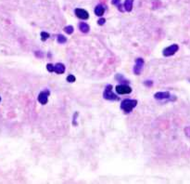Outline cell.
<instances>
[{
	"label": "cell",
	"mask_w": 190,
	"mask_h": 184,
	"mask_svg": "<svg viewBox=\"0 0 190 184\" xmlns=\"http://www.w3.org/2000/svg\"><path fill=\"white\" fill-rule=\"evenodd\" d=\"M137 105V100H122L121 103V109L126 114H129L133 111V109Z\"/></svg>",
	"instance_id": "cell-1"
},
{
	"label": "cell",
	"mask_w": 190,
	"mask_h": 184,
	"mask_svg": "<svg viewBox=\"0 0 190 184\" xmlns=\"http://www.w3.org/2000/svg\"><path fill=\"white\" fill-rule=\"evenodd\" d=\"M103 97L104 99L109 100H118L119 97L112 92V86L111 85H108L105 88V90L103 92Z\"/></svg>",
	"instance_id": "cell-2"
},
{
	"label": "cell",
	"mask_w": 190,
	"mask_h": 184,
	"mask_svg": "<svg viewBox=\"0 0 190 184\" xmlns=\"http://www.w3.org/2000/svg\"><path fill=\"white\" fill-rule=\"evenodd\" d=\"M179 50V46L176 44H173V45H171L170 47H167L165 48L164 50H163V55L165 56V57H170V56H173Z\"/></svg>",
	"instance_id": "cell-3"
},
{
	"label": "cell",
	"mask_w": 190,
	"mask_h": 184,
	"mask_svg": "<svg viewBox=\"0 0 190 184\" xmlns=\"http://www.w3.org/2000/svg\"><path fill=\"white\" fill-rule=\"evenodd\" d=\"M143 68H144V60L142 58H137L136 60L135 66H134V69H133L134 73H135V74H136V76H138L143 71Z\"/></svg>",
	"instance_id": "cell-4"
},
{
	"label": "cell",
	"mask_w": 190,
	"mask_h": 184,
	"mask_svg": "<svg viewBox=\"0 0 190 184\" xmlns=\"http://www.w3.org/2000/svg\"><path fill=\"white\" fill-rule=\"evenodd\" d=\"M116 92L118 94H121V95H124V94H129L132 92V88L129 87L128 85L122 84V85H119L116 87Z\"/></svg>",
	"instance_id": "cell-5"
},
{
	"label": "cell",
	"mask_w": 190,
	"mask_h": 184,
	"mask_svg": "<svg viewBox=\"0 0 190 184\" xmlns=\"http://www.w3.org/2000/svg\"><path fill=\"white\" fill-rule=\"evenodd\" d=\"M49 90H44L38 95V101L41 104H47L48 101V96H49Z\"/></svg>",
	"instance_id": "cell-6"
},
{
	"label": "cell",
	"mask_w": 190,
	"mask_h": 184,
	"mask_svg": "<svg viewBox=\"0 0 190 184\" xmlns=\"http://www.w3.org/2000/svg\"><path fill=\"white\" fill-rule=\"evenodd\" d=\"M74 12H75L76 16L79 19H82V20H87L89 18V13L84 9H76L74 10Z\"/></svg>",
	"instance_id": "cell-7"
},
{
	"label": "cell",
	"mask_w": 190,
	"mask_h": 184,
	"mask_svg": "<svg viewBox=\"0 0 190 184\" xmlns=\"http://www.w3.org/2000/svg\"><path fill=\"white\" fill-rule=\"evenodd\" d=\"M53 72H55L58 74H64L65 72V65L63 63H57V64L53 65Z\"/></svg>",
	"instance_id": "cell-8"
},
{
	"label": "cell",
	"mask_w": 190,
	"mask_h": 184,
	"mask_svg": "<svg viewBox=\"0 0 190 184\" xmlns=\"http://www.w3.org/2000/svg\"><path fill=\"white\" fill-rule=\"evenodd\" d=\"M155 99L157 100H166V99H170L171 97V94L170 92L168 91H165V92H157L154 95Z\"/></svg>",
	"instance_id": "cell-9"
},
{
	"label": "cell",
	"mask_w": 190,
	"mask_h": 184,
	"mask_svg": "<svg viewBox=\"0 0 190 184\" xmlns=\"http://www.w3.org/2000/svg\"><path fill=\"white\" fill-rule=\"evenodd\" d=\"M95 13L96 16H98V17L103 16L104 13H105V9H104V7L101 5H98L95 9Z\"/></svg>",
	"instance_id": "cell-10"
},
{
	"label": "cell",
	"mask_w": 190,
	"mask_h": 184,
	"mask_svg": "<svg viewBox=\"0 0 190 184\" xmlns=\"http://www.w3.org/2000/svg\"><path fill=\"white\" fill-rule=\"evenodd\" d=\"M133 3H134V0H125L124 5V10L130 12L133 9Z\"/></svg>",
	"instance_id": "cell-11"
},
{
	"label": "cell",
	"mask_w": 190,
	"mask_h": 184,
	"mask_svg": "<svg viewBox=\"0 0 190 184\" xmlns=\"http://www.w3.org/2000/svg\"><path fill=\"white\" fill-rule=\"evenodd\" d=\"M79 29L81 30V32L83 33H88L90 27H89V25L87 23H85V22H81L79 24Z\"/></svg>",
	"instance_id": "cell-12"
},
{
	"label": "cell",
	"mask_w": 190,
	"mask_h": 184,
	"mask_svg": "<svg viewBox=\"0 0 190 184\" xmlns=\"http://www.w3.org/2000/svg\"><path fill=\"white\" fill-rule=\"evenodd\" d=\"M115 78L119 81V82H121V83H126V84H128L129 82H128V80H126L125 78L122 76V74H116V76H115Z\"/></svg>",
	"instance_id": "cell-13"
},
{
	"label": "cell",
	"mask_w": 190,
	"mask_h": 184,
	"mask_svg": "<svg viewBox=\"0 0 190 184\" xmlns=\"http://www.w3.org/2000/svg\"><path fill=\"white\" fill-rule=\"evenodd\" d=\"M66 41H67V38L64 35H58V42L59 44H64V43H66Z\"/></svg>",
	"instance_id": "cell-14"
},
{
	"label": "cell",
	"mask_w": 190,
	"mask_h": 184,
	"mask_svg": "<svg viewBox=\"0 0 190 184\" xmlns=\"http://www.w3.org/2000/svg\"><path fill=\"white\" fill-rule=\"evenodd\" d=\"M73 27L72 25H69V26H66V27L64 28V31L66 32V33H68V35H72V33H73Z\"/></svg>",
	"instance_id": "cell-15"
},
{
	"label": "cell",
	"mask_w": 190,
	"mask_h": 184,
	"mask_svg": "<svg viewBox=\"0 0 190 184\" xmlns=\"http://www.w3.org/2000/svg\"><path fill=\"white\" fill-rule=\"evenodd\" d=\"M112 4L115 5L121 11H124V9H122V5H121V0H112Z\"/></svg>",
	"instance_id": "cell-16"
},
{
	"label": "cell",
	"mask_w": 190,
	"mask_h": 184,
	"mask_svg": "<svg viewBox=\"0 0 190 184\" xmlns=\"http://www.w3.org/2000/svg\"><path fill=\"white\" fill-rule=\"evenodd\" d=\"M48 37H49V33H47V32L41 33V39H42V41H46Z\"/></svg>",
	"instance_id": "cell-17"
},
{
	"label": "cell",
	"mask_w": 190,
	"mask_h": 184,
	"mask_svg": "<svg viewBox=\"0 0 190 184\" xmlns=\"http://www.w3.org/2000/svg\"><path fill=\"white\" fill-rule=\"evenodd\" d=\"M75 80H76V78L73 74H70V76H67V81H68L69 83H73V82H75Z\"/></svg>",
	"instance_id": "cell-18"
},
{
	"label": "cell",
	"mask_w": 190,
	"mask_h": 184,
	"mask_svg": "<svg viewBox=\"0 0 190 184\" xmlns=\"http://www.w3.org/2000/svg\"><path fill=\"white\" fill-rule=\"evenodd\" d=\"M78 114H78L77 112H75V114H74V116H73V121H72V124H73L74 126H77V125H78L77 122H76V120H77V119H76V117L78 116Z\"/></svg>",
	"instance_id": "cell-19"
},
{
	"label": "cell",
	"mask_w": 190,
	"mask_h": 184,
	"mask_svg": "<svg viewBox=\"0 0 190 184\" xmlns=\"http://www.w3.org/2000/svg\"><path fill=\"white\" fill-rule=\"evenodd\" d=\"M106 22V20L104 18H101V19H99V20L98 21V25H103L104 23Z\"/></svg>",
	"instance_id": "cell-20"
},
{
	"label": "cell",
	"mask_w": 190,
	"mask_h": 184,
	"mask_svg": "<svg viewBox=\"0 0 190 184\" xmlns=\"http://www.w3.org/2000/svg\"><path fill=\"white\" fill-rule=\"evenodd\" d=\"M185 134H187V136L190 138V126H187V127H185Z\"/></svg>",
	"instance_id": "cell-21"
},
{
	"label": "cell",
	"mask_w": 190,
	"mask_h": 184,
	"mask_svg": "<svg viewBox=\"0 0 190 184\" xmlns=\"http://www.w3.org/2000/svg\"><path fill=\"white\" fill-rule=\"evenodd\" d=\"M35 56H36V57H38V58H42L43 57V53L41 51H36L35 52Z\"/></svg>",
	"instance_id": "cell-22"
},
{
	"label": "cell",
	"mask_w": 190,
	"mask_h": 184,
	"mask_svg": "<svg viewBox=\"0 0 190 184\" xmlns=\"http://www.w3.org/2000/svg\"><path fill=\"white\" fill-rule=\"evenodd\" d=\"M145 85L148 86V87H150V86H152V82L151 81H146V82H145Z\"/></svg>",
	"instance_id": "cell-23"
}]
</instances>
